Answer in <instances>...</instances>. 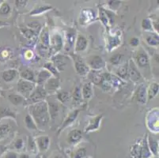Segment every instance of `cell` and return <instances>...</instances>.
<instances>
[{
	"mask_svg": "<svg viewBox=\"0 0 159 158\" xmlns=\"http://www.w3.org/2000/svg\"><path fill=\"white\" fill-rule=\"evenodd\" d=\"M30 115L35 121L38 130H44L50 122V115L48 111V105L45 101L30 105Z\"/></svg>",
	"mask_w": 159,
	"mask_h": 158,
	"instance_id": "cell-1",
	"label": "cell"
},
{
	"mask_svg": "<svg viewBox=\"0 0 159 158\" xmlns=\"http://www.w3.org/2000/svg\"><path fill=\"white\" fill-rule=\"evenodd\" d=\"M130 154L131 158H150L152 153L150 152L147 142V134L143 138L131 146Z\"/></svg>",
	"mask_w": 159,
	"mask_h": 158,
	"instance_id": "cell-2",
	"label": "cell"
},
{
	"mask_svg": "<svg viewBox=\"0 0 159 158\" xmlns=\"http://www.w3.org/2000/svg\"><path fill=\"white\" fill-rule=\"evenodd\" d=\"M133 62L136 65L137 68L142 71L147 72L150 70V59L147 52L143 49V47H139L137 50L134 52L133 57L131 59Z\"/></svg>",
	"mask_w": 159,
	"mask_h": 158,
	"instance_id": "cell-3",
	"label": "cell"
},
{
	"mask_svg": "<svg viewBox=\"0 0 159 158\" xmlns=\"http://www.w3.org/2000/svg\"><path fill=\"white\" fill-rule=\"evenodd\" d=\"M49 40H50V33L47 27L41 29L37 44V52L39 56L45 57L47 55L50 54L49 50Z\"/></svg>",
	"mask_w": 159,
	"mask_h": 158,
	"instance_id": "cell-4",
	"label": "cell"
},
{
	"mask_svg": "<svg viewBox=\"0 0 159 158\" xmlns=\"http://www.w3.org/2000/svg\"><path fill=\"white\" fill-rule=\"evenodd\" d=\"M64 46L63 37L59 32L54 31L50 35V40H49V50L52 55H56V53L61 51Z\"/></svg>",
	"mask_w": 159,
	"mask_h": 158,
	"instance_id": "cell-5",
	"label": "cell"
},
{
	"mask_svg": "<svg viewBox=\"0 0 159 158\" xmlns=\"http://www.w3.org/2000/svg\"><path fill=\"white\" fill-rule=\"evenodd\" d=\"M48 93L44 89L43 85H36L33 92L30 95L28 99L25 100V105H32L33 104L38 103L40 101H44V98L47 97Z\"/></svg>",
	"mask_w": 159,
	"mask_h": 158,
	"instance_id": "cell-6",
	"label": "cell"
},
{
	"mask_svg": "<svg viewBox=\"0 0 159 158\" xmlns=\"http://www.w3.org/2000/svg\"><path fill=\"white\" fill-rule=\"evenodd\" d=\"M86 63L91 70L101 71L106 66V62L100 56H90L86 58Z\"/></svg>",
	"mask_w": 159,
	"mask_h": 158,
	"instance_id": "cell-7",
	"label": "cell"
},
{
	"mask_svg": "<svg viewBox=\"0 0 159 158\" xmlns=\"http://www.w3.org/2000/svg\"><path fill=\"white\" fill-rule=\"evenodd\" d=\"M72 58H73L74 66H75V70L76 73L82 77L88 75V74L90 71V69L86 63V61L77 55L72 56Z\"/></svg>",
	"mask_w": 159,
	"mask_h": 158,
	"instance_id": "cell-8",
	"label": "cell"
},
{
	"mask_svg": "<svg viewBox=\"0 0 159 158\" xmlns=\"http://www.w3.org/2000/svg\"><path fill=\"white\" fill-rule=\"evenodd\" d=\"M36 87V83L29 82V81L20 79L18 82V94L22 96L25 99H28L31 93Z\"/></svg>",
	"mask_w": 159,
	"mask_h": 158,
	"instance_id": "cell-9",
	"label": "cell"
},
{
	"mask_svg": "<svg viewBox=\"0 0 159 158\" xmlns=\"http://www.w3.org/2000/svg\"><path fill=\"white\" fill-rule=\"evenodd\" d=\"M128 63V78L135 83H142L143 79V76L137 68L136 65L133 62L132 59H130Z\"/></svg>",
	"mask_w": 159,
	"mask_h": 158,
	"instance_id": "cell-10",
	"label": "cell"
},
{
	"mask_svg": "<svg viewBox=\"0 0 159 158\" xmlns=\"http://www.w3.org/2000/svg\"><path fill=\"white\" fill-rule=\"evenodd\" d=\"M80 111H81V109H79H79L73 110V111H71L70 112H69L68 114H67V115H66V118H65L64 121L62 123L60 127H59V129H58L57 130L58 135H60V133H61L63 130H64L65 128L70 127V126L73 124L74 122L76 120V119L78 118V116H79Z\"/></svg>",
	"mask_w": 159,
	"mask_h": 158,
	"instance_id": "cell-11",
	"label": "cell"
},
{
	"mask_svg": "<svg viewBox=\"0 0 159 158\" xmlns=\"http://www.w3.org/2000/svg\"><path fill=\"white\" fill-rule=\"evenodd\" d=\"M133 97L137 102L140 103V104H145L147 102V86L143 83L139 84L135 89Z\"/></svg>",
	"mask_w": 159,
	"mask_h": 158,
	"instance_id": "cell-12",
	"label": "cell"
},
{
	"mask_svg": "<svg viewBox=\"0 0 159 158\" xmlns=\"http://www.w3.org/2000/svg\"><path fill=\"white\" fill-rule=\"evenodd\" d=\"M76 36H77V34H76V30H75L74 29H68L66 31V33H65L66 40H65L64 48L66 52H69L71 49L74 48Z\"/></svg>",
	"mask_w": 159,
	"mask_h": 158,
	"instance_id": "cell-13",
	"label": "cell"
},
{
	"mask_svg": "<svg viewBox=\"0 0 159 158\" xmlns=\"http://www.w3.org/2000/svg\"><path fill=\"white\" fill-rule=\"evenodd\" d=\"M102 119H103V114H99V115L91 118L89 120V123L86 127L84 128V132L89 133L99 130Z\"/></svg>",
	"mask_w": 159,
	"mask_h": 158,
	"instance_id": "cell-14",
	"label": "cell"
},
{
	"mask_svg": "<svg viewBox=\"0 0 159 158\" xmlns=\"http://www.w3.org/2000/svg\"><path fill=\"white\" fill-rule=\"evenodd\" d=\"M68 59L69 58L65 55L56 54L52 57V63L54 64L58 71L61 72L64 70Z\"/></svg>",
	"mask_w": 159,
	"mask_h": 158,
	"instance_id": "cell-15",
	"label": "cell"
},
{
	"mask_svg": "<svg viewBox=\"0 0 159 158\" xmlns=\"http://www.w3.org/2000/svg\"><path fill=\"white\" fill-rule=\"evenodd\" d=\"M88 47V40L84 35L82 33H78L76 36V39H75V52L76 53H79V52H82L86 50Z\"/></svg>",
	"mask_w": 159,
	"mask_h": 158,
	"instance_id": "cell-16",
	"label": "cell"
},
{
	"mask_svg": "<svg viewBox=\"0 0 159 158\" xmlns=\"http://www.w3.org/2000/svg\"><path fill=\"white\" fill-rule=\"evenodd\" d=\"M35 142L37 146V150H38V151L41 152V153H44V152L48 151L50 144H51L50 138L48 135L39 136V137L36 138Z\"/></svg>",
	"mask_w": 159,
	"mask_h": 158,
	"instance_id": "cell-17",
	"label": "cell"
},
{
	"mask_svg": "<svg viewBox=\"0 0 159 158\" xmlns=\"http://www.w3.org/2000/svg\"><path fill=\"white\" fill-rule=\"evenodd\" d=\"M82 138H83V134H82V130H79V129H74V130H70L67 134L66 142L68 144L75 146L76 144L80 142Z\"/></svg>",
	"mask_w": 159,
	"mask_h": 158,
	"instance_id": "cell-18",
	"label": "cell"
},
{
	"mask_svg": "<svg viewBox=\"0 0 159 158\" xmlns=\"http://www.w3.org/2000/svg\"><path fill=\"white\" fill-rule=\"evenodd\" d=\"M99 17L101 21L106 27L110 26L114 21V14L104 8L99 9Z\"/></svg>",
	"mask_w": 159,
	"mask_h": 158,
	"instance_id": "cell-19",
	"label": "cell"
},
{
	"mask_svg": "<svg viewBox=\"0 0 159 158\" xmlns=\"http://www.w3.org/2000/svg\"><path fill=\"white\" fill-rule=\"evenodd\" d=\"M147 117L152 119V120H147V126H149L150 130L158 132V109L155 108V111L152 110V112L150 111Z\"/></svg>",
	"mask_w": 159,
	"mask_h": 158,
	"instance_id": "cell-20",
	"label": "cell"
},
{
	"mask_svg": "<svg viewBox=\"0 0 159 158\" xmlns=\"http://www.w3.org/2000/svg\"><path fill=\"white\" fill-rule=\"evenodd\" d=\"M95 19V13L92 9H83L80 14V24L86 25Z\"/></svg>",
	"mask_w": 159,
	"mask_h": 158,
	"instance_id": "cell-21",
	"label": "cell"
},
{
	"mask_svg": "<svg viewBox=\"0 0 159 158\" xmlns=\"http://www.w3.org/2000/svg\"><path fill=\"white\" fill-rule=\"evenodd\" d=\"M60 82L59 78H55L53 76L44 85V88L46 92H47V93L57 92L58 89H60Z\"/></svg>",
	"mask_w": 159,
	"mask_h": 158,
	"instance_id": "cell-22",
	"label": "cell"
},
{
	"mask_svg": "<svg viewBox=\"0 0 159 158\" xmlns=\"http://www.w3.org/2000/svg\"><path fill=\"white\" fill-rule=\"evenodd\" d=\"M52 77V74L47 70L46 69L43 68L37 73V76H36V84L37 85H43L44 86V84Z\"/></svg>",
	"mask_w": 159,
	"mask_h": 158,
	"instance_id": "cell-23",
	"label": "cell"
},
{
	"mask_svg": "<svg viewBox=\"0 0 159 158\" xmlns=\"http://www.w3.org/2000/svg\"><path fill=\"white\" fill-rule=\"evenodd\" d=\"M19 77V72L15 69H7L2 72V78L6 82H13Z\"/></svg>",
	"mask_w": 159,
	"mask_h": 158,
	"instance_id": "cell-24",
	"label": "cell"
},
{
	"mask_svg": "<svg viewBox=\"0 0 159 158\" xmlns=\"http://www.w3.org/2000/svg\"><path fill=\"white\" fill-rule=\"evenodd\" d=\"M19 77L21 79L23 80L29 81V82L36 83V75L35 73L33 72V70L30 68H24L19 72Z\"/></svg>",
	"mask_w": 159,
	"mask_h": 158,
	"instance_id": "cell-25",
	"label": "cell"
},
{
	"mask_svg": "<svg viewBox=\"0 0 159 158\" xmlns=\"http://www.w3.org/2000/svg\"><path fill=\"white\" fill-rule=\"evenodd\" d=\"M146 43L150 47H157L159 44L158 34L156 33H147L144 36Z\"/></svg>",
	"mask_w": 159,
	"mask_h": 158,
	"instance_id": "cell-26",
	"label": "cell"
},
{
	"mask_svg": "<svg viewBox=\"0 0 159 158\" xmlns=\"http://www.w3.org/2000/svg\"><path fill=\"white\" fill-rule=\"evenodd\" d=\"M89 78L90 79V82L92 84L98 86H101L103 82V73H101L100 71L96 70H91L88 74Z\"/></svg>",
	"mask_w": 159,
	"mask_h": 158,
	"instance_id": "cell-27",
	"label": "cell"
},
{
	"mask_svg": "<svg viewBox=\"0 0 159 158\" xmlns=\"http://www.w3.org/2000/svg\"><path fill=\"white\" fill-rule=\"evenodd\" d=\"M14 130V126L9 123L0 124V141L10 135Z\"/></svg>",
	"mask_w": 159,
	"mask_h": 158,
	"instance_id": "cell-28",
	"label": "cell"
},
{
	"mask_svg": "<svg viewBox=\"0 0 159 158\" xmlns=\"http://www.w3.org/2000/svg\"><path fill=\"white\" fill-rule=\"evenodd\" d=\"M116 76L120 78L122 80L128 78V63H124L117 66L115 71Z\"/></svg>",
	"mask_w": 159,
	"mask_h": 158,
	"instance_id": "cell-29",
	"label": "cell"
},
{
	"mask_svg": "<svg viewBox=\"0 0 159 158\" xmlns=\"http://www.w3.org/2000/svg\"><path fill=\"white\" fill-rule=\"evenodd\" d=\"M81 92H82V99H90L93 95V84L91 83V82H86V83H85L84 85H82V89H81Z\"/></svg>",
	"mask_w": 159,
	"mask_h": 158,
	"instance_id": "cell-30",
	"label": "cell"
},
{
	"mask_svg": "<svg viewBox=\"0 0 159 158\" xmlns=\"http://www.w3.org/2000/svg\"><path fill=\"white\" fill-rule=\"evenodd\" d=\"M159 85L157 82H153L150 84L148 88H147V101H150V100L154 99L158 93Z\"/></svg>",
	"mask_w": 159,
	"mask_h": 158,
	"instance_id": "cell-31",
	"label": "cell"
},
{
	"mask_svg": "<svg viewBox=\"0 0 159 158\" xmlns=\"http://www.w3.org/2000/svg\"><path fill=\"white\" fill-rule=\"evenodd\" d=\"M147 142H148L149 149L152 155L157 156V155L158 154V141L147 134Z\"/></svg>",
	"mask_w": 159,
	"mask_h": 158,
	"instance_id": "cell-32",
	"label": "cell"
},
{
	"mask_svg": "<svg viewBox=\"0 0 159 158\" xmlns=\"http://www.w3.org/2000/svg\"><path fill=\"white\" fill-rule=\"evenodd\" d=\"M87 156V150L84 146L75 148L69 154L70 158H83Z\"/></svg>",
	"mask_w": 159,
	"mask_h": 158,
	"instance_id": "cell-33",
	"label": "cell"
},
{
	"mask_svg": "<svg viewBox=\"0 0 159 158\" xmlns=\"http://www.w3.org/2000/svg\"><path fill=\"white\" fill-rule=\"evenodd\" d=\"M26 148L29 153L31 154L36 155L38 153V150H37V146L36 144L35 138H33L31 136H28L27 138V143H26Z\"/></svg>",
	"mask_w": 159,
	"mask_h": 158,
	"instance_id": "cell-34",
	"label": "cell"
},
{
	"mask_svg": "<svg viewBox=\"0 0 159 158\" xmlns=\"http://www.w3.org/2000/svg\"><path fill=\"white\" fill-rule=\"evenodd\" d=\"M48 111L49 115H50V119L54 120V119L56 118L58 114H59V111H60V106H59V104L56 102L48 103Z\"/></svg>",
	"mask_w": 159,
	"mask_h": 158,
	"instance_id": "cell-35",
	"label": "cell"
},
{
	"mask_svg": "<svg viewBox=\"0 0 159 158\" xmlns=\"http://www.w3.org/2000/svg\"><path fill=\"white\" fill-rule=\"evenodd\" d=\"M24 123H25V127H26L29 130H38V127H37L35 121L33 120V117L31 116L30 114H27V115H25L24 120Z\"/></svg>",
	"mask_w": 159,
	"mask_h": 158,
	"instance_id": "cell-36",
	"label": "cell"
},
{
	"mask_svg": "<svg viewBox=\"0 0 159 158\" xmlns=\"http://www.w3.org/2000/svg\"><path fill=\"white\" fill-rule=\"evenodd\" d=\"M8 99L14 105H25V99L20 94H11L8 97Z\"/></svg>",
	"mask_w": 159,
	"mask_h": 158,
	"instance_id": "cell-37",
	"label": "cell"
},
{
	"mask_svg": "<svg viewBox=\"0 0 159 158\" xmlns=\"http://www.w3.org/2000/svg\"><path fill=\"white\" fill-rule=\"evenodd\" d=\"M120 37L118 36L108 37L107 48L108 49L109 52H111L114 48H116V47H117L119 45H120Z\"/></svg>",
	"mask_w": 159,
	"mask_h": 158,
	"instance_id": "cell-38",
	"label": "cell"
},
{
	"mask_svg": "<svg viewBox=\"0 0 159 158\" xmlns=\"http://www.w3.org/2000/svg\"><path fill=\"white\" fill-rule=\"evenodd\" d=\"M25 146V143L24 140L21 138H16L13 144L11 145V148H13L15 152H19L22 150Z\"/></svg>",
	"mask_w": 159,
	"mask_h": 158,
	"instance_id": "cell-39",
	"label": "cell"
},
{
	"mask_svg": "<svg viewBox=\"0 0 159 158\" xmlns=\"http://www.w3.org/2000/svg\"><path fill=\"white\" fill-rule=\"evenodd\" d=\"M44 68L47 70H48V71L52 74V75L53 77L59 78V76H60V72L58 71L57 69L56 68V66H54V64H53L52 62H47V63H44Z\"/></svg>",
	"mask_w": 159,
	"mask_h": 158,
	"instance_id": "cell-40",
	"label": "cell"
},
{
	"mask_svg": "<svg viewBox=\"0 0 159 158\" xmlns=\"http://www.w3.org/2000/svg\"><path fill=\"white\" fill-rule=\"evenodd\" d=\"M142 29L147 33H154V29H153L152 22L150 18H144L143 19L141 22Z\"/></svg>",
	"mask_w": 159,
	"mask_h": 158,
	"instance_id": "cell-41",
	"label": "cell"
},
{
	"mask_svg": "<svg viewBox=\"0 0 159 158\" xmlns=\"http://www.w3.org/2000/svg\"><path fill=\"white\" fill-rule=\"evenodd\" d=\"M56 97H57L58 101H60L61 104H66L70 100V94L68 92H66V91H60V92L57 93Z\"/></svg>",
	"mask_w": 159,
	"mask_h": 158,
	"instance_id": "cell-42",
	"label": "cell"
},
{
	"mask_svg": "<svg viewBox=\"0 0 159 158\" xmlns=\"http://www.w3.org/2000/svg\"><path fill=\"white\" fill-rule=\"evenodd\" d=\"M72 100L75 103H79L82 101V92H81V87L76 86L74 89L73 93H72Z\"/></svg>",
	"mask_w": 159,
	"mask_h": 158,
	"instance_id": "cell-43",
	"label": "cell"
},
{
	"mask_svg": "<svg viewBox=\"0 0 159 158\" xmlns=\"http://www.w3.org/2000/svg\"><path fill=\"white\" fill-rule=\"evenodd\" d=\"M50 9H52L51 6H48V5H44V6H40L37 8L34 9L33 10L32 12H30V15L31 16H34V15H40V14H42L43 13L46 12V11H49Z\"/></svg>",
	"mask_w": 159,
	"mask_h": 158,
	"instance_id": "cell-44",
	"label": "cell"
},
{
	"mask_svg": "<svg viewBox=\"0 0 159 158\" xmlns=\"http://www.w3.org/2000/svg\"><path fill=\"white\" fill-rule=\"evenodd\" d=\"M123 60V55L122 54H116L113 55L109 59V63L112 65V66H118L121 64Z\"/></svg>",
	"mask_w": 159,
	"mask_h": 158,
	"instance_id": "cell-45",
	"label": "cell"
},
{
	"mask_svg": "<svg viewBox=\"0 0 159 158\" xmlns=\"http://www.w3.org/2000/svg\"><path fill=\"white\" fill-rule=\"evenodd\" d=\"M11 12V6L7 2H3L0 5V15L7 16Z\"/></svg>",
	"mask_w": 159,
	"mask_h": 158,
	"instance_id": "cell-46",
	"label": "cell"
},
{
	"mask_svg": "<svg viewBox=\"0 0 159 158\" xmlns=\"http://www.w3.org/2000/svg\"><path fill=\"white\" fill-rule=\"evenodd\" d=\"M21 31L22 34L24 35V37L25 38L29 39V40H33V37H36V35H37L33 30L30 29L28 27H25V28L21 29Z\"/></svg>",
	"mask_w": 159,
	"mask_h": 158,
	"instance_id": "cell-47",
	"label": "cell"
},
{
	"mask_svg": "<svg viewBox=\"0 0 159 158\" xmlns=\"http://www.w3.org/2000/svg\"><path fill=\"white\" fill-rule=\"evenodd\" d=\"M27 27L28 28H30V29L33 30L34 33L37 34V33H39L40 31H41V29H42V26H41V25L39 23V21H33V22L31 23H29L28 25H27Z\"/></svg>",
	"mask_w": 159,
	"mask_h": 158,
	"instance_id": "cell-48",
	"label": "cell"
},
{
	"mask_svg": "<svg viewBox=\"0 0 159 158\" xmlns=\"http://www.w3.org/2000/svg\"><path fill=\"white\" fill-rule=\"evenodd\" d=\"M12 54V50L10 48H3L0 51V59L5 61L10 59Z\"/></svg>",
	"mask_w": 159,
	"mask_h": 158,
	"instance_id": "cell-49",
	"label": "cell"
},
{
	"mask_svg": "<svg viewBox=\"0 0 159 158\" xmlns=\"http://www.w3.org/2000/svg\"><path fill=\"white\" fill-rule=\"evenodd\" d=\"M139 39L137 38V37H132V38L130 39L129 40V44L133 47H137L139 45Z\"/></svg>",
	"mask_w": 159,
	"mask_h": 158,
	"instance_id": "cell-50",
	"label": "cell"
},
{
	"mask_svg": "<svg viewBox=\"0 0 159 158\" xmlns=\"http://www.w3.org/2000/svg\"><path fill=\"white\" fill-rule=\"evenodd\" d=\"M5 158H19V154L18 152L7 151L5 153Z\"/></svg>",
	"mask_w": 159,
	"mask_h": 158,
	"instance_id": "cell-51",
	"label": "cell"
},
{
	"mask_svg": "<svg viewBox=\"0 0 159 158\" xmlns=\"http://www.w3.org/2000/svg\"><path fill=\"white\" fill-rule=\"evenodd\" d=\"M49 158H67V156L66 155L63 154V153H60V152H55L50 156Z\"/></svg>",
	"mask_w": 159,
	"mask_h": 158,
	"instance_id": "cell-52",
	"label": "cell"
},
{
	"mask_svg": "<svg viewBox=\"0 0 159 158\" xmlns=\"http://www.w3.org/2000/svg\"><path fill=\"white\" fill-rule=\"evenodd\" d=\"M33 56H34V54L31 50H27L25 52V58L26 59H31L33 57Z\"/></svg>",
	"mask_w": 159,
	"mask_h": 158,
	"instance_id": "cell-53",
	"label": "cell"
},
{
	"mask_svg": "<svg viewBox=\"0 0 159 158\" xmlns=\"http://www.w3.org/2000/svg\"><path fill=\"white\" fill-rule=\"evenodd\" d=\"M7 151H8V147L7 146L0 145V156H2V155L5 154Z\"/></svg>",
	"mask_w": 159,
	"mask_h": 158,
	"instance_id": "cell-54",
	"label": "cell"
},
{
	"mask_svg": "<svg viewBox=\"0 0 159 158\" xmlns=\"http://www.w3.org/2000/svg\"><path fill=\"white\" fill-rule=\"evenodd\" d=\"M19 158H30V156L27 153H21V154H19Z\"/></svg>",
	"mask_w": 159,
	"mask_h": 158,
	"instance_id": "cell-55",
	"label": "cell"
},
{
	"mask_svg": "<svg viewBox=\"0 0 159 158\" xmlns=\"http://www.w3.org/2000/svg\"><path fill=\"white\" fill-rule=\"evenodd\" d=\"M83 158H93V157H92V156H85V157H83Z\"/></svg>",
	"mask_w": 159,
	"mask_h": 158,
	"instance_id": "cell-56",
	"label": "cell"
},
{
	"mask_svg": "<svg viewBox=\"0 0 159 158\" xmlns=\"http://www.w3.org/2000/svg\"><path fill=\"white\" fill-rule=\"evenodd\" d=\"M151 158V157H150ZM154 158H158V156H154Z\"/></svg>",
	"mask_w": 159,
	"mask_h": 158,
	"instance_id": "cell-57",
	"label": "cell"
},
{
	"mask_svg": "<svg viewBox=\"0 0 159 158\" xmlns=\"http://www.w3.org/2000/svg\"><path fill=\"white\" fill-rule=\"evenodd\" d=\"M0 93H1V90H0Z\"/></svg>",
	"mask_w": 159,
	"mask_h": 158,
	"instance_id": "cell-58",
	"label": "cell"
}]
</instances>
